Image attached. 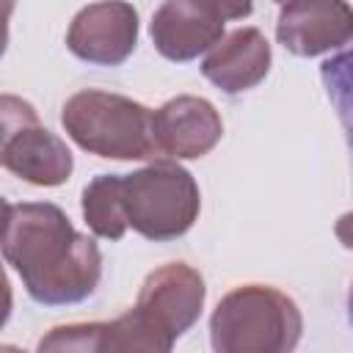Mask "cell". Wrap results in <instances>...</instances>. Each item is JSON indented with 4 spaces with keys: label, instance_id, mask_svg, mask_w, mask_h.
Masks as SVG:
<instances>
[{
    "label": "cell",
    "instance_id": "ba28073f",
    "mask_svg": "<svg viewBox=\"0 0 353 353\" xmlns=\"http://www.w3.org/2000/svg\"><path fill=\"white\" fill-rule=\"evenodd\" d=\"M350 36L353 11L347 0H290L276 22L279 44L298 58L342 50Z\"/></svg>",
    "mask_w": 353,
    "mask_h": 353
},
{
    "label": "cell",
    "instance_id": "9a60e30c",
    "mask_svg": "<svg viewBox=\"0 0 353 353\" xmlns=\"http://www.w3.org/2000/svg\"><path fill=\"white\" fill-rule=\"evenodd\" d=\"M11 309H14V295H11V284H8V276L0 265V331L6 328L8 317H11Z\"/></svg>",
    "mask_w": 353,
    "mask_h": 353
},
{
    "label": "cell",
    "instance_id": "5b68a950",
    "mask_svg": "<svg viewBox=\"0 0 353 353\" xmlns=\"http://www.w3.org/2000/svg\"><path fill=\"white\" fill-rule=\"evenodd\" d=\"M207 298L204 279L188 262H168L152 270L127 314L141 353H168L196 325Z\"/></svg>",
    "mask_w": 353,
    "mask_h": 353
},
{
    "label": "cell",
    "instance_id": "5bb4252c",
    "mask_svg": "<svg viewBox=\"0 0 353 353\" xmlns=\"http://www.w3.org/2000/svg\"><path fill=\"white\" fill-rule=\"evenodd\" d=\"M204 8H210L218 19H245L254 11V0H199Z\"/></svg>",
    "mask_w": 353,
    "mask_h": 353
},
{
    "label": "cell",
    "instance_id": "2e32d148",
    "mask_svg": "<svg viewBox=\"0 0 353 353\" xmlns=\"http://www.w3.org/2000/svg\"><path fill=\"white\" fill-rule=\"evenodd\" d=\"M14 6L17 0H0V58L6 55V47H8V19L14 14Z\"/></svg>",
    "mask_w": 353,
    "mask_h": 353
},
{
    "label": "cell",
    "instance_id": "52a82bcc",
    "mask_svg": "<svg viewBox=\"0 0 353 353\" xmlns=\"http://www.w3.org/2000/svg\"><path fill=\"white\" fill-rule=\"evenodd\" d=\"M223 121L204 97L182 94L152 110V141L160 160H196L218 146Z\"/></svg>",
    "mask_w": 353,
    "mask_h": 353
},
{
    "label": "cell",
    "instance_id": "4fadbf2b",
    "mask_svg": "<svg viewBox=\"0 0 353 353\" xmlns=\"http://www.w3.org/2000/svg\"><path fill=\"white\" fill-rule=\"evenodd\" d=\"M30 124H39L36 108L17 94H0V163H3L6 146L14 141V135Z\"/></svg>",
    "mask_w": 353,
    "mask_h": 353
},
{
    "label": "cell",
    "instance_id": "30bf717a",
    "mask_svg": "<svg viewBox=\"0 0 353 353\" xmlns=\"http://www.w3.org/2000/svg\"><path fill=\"white\" fill-rule=\"evenodd\" d=\"M270 44L259 28H237L221 36L201 61V74L223 94H243L270 72Z\"/></svg>",
    "mask_w": 353,
    "mask_h": 353
},
{
    "label": "cell",
    "instance_id": "8fae6325",
    "mask_svg": "<svg viewBox=\"0 0 353 353\" xmlns=\"http://www.w3.org/2000/svg\"><path fill=\"white\" fill-rule=\"evenodd\" d=\"M0 165L30 185L55 188L72 176L74 157L69 146L39 121L14 135V141L3 152Z\"/></svg>",
    "mask_w": 353,
    "mask_h": 353
},
{
    "label": "cell",
    "instance_id": "9c48e42d",
    "mask_svg": "<svg viewBox=\"0 0 353 353\" xmlns=\"http://www.w3.org/2000/svg\"><path fill=\"white\" fill-rule=\"evenodd\" d=\"M223 19H218L199 0H165L152 14V44L174 63H188L207 52L223 36Z\"/></svg>",
    "mask_w": 353,
    "mask_h": 353
},
{
    "label": "cell",
    "instance_id": "8992f818",
    "mask_svg": "<svg viewBox=\"0 0 353 353\" xmlns=\"http://www.w3.org/2000/svg\"><path fill=\"white\" fill-rule=\"evenodd\" d=\"M138 44V11L127 0H99L80 8L66 30L74 58L94 66L124 63Z\"/></svg>",
    "mask_w": 353,
    "mask_h": 353
},
{
    "label": "cell",
    "instance_id": "ac0fdd59",
    "mask_svg": "<svg viewBox=\"0 0 353 353\" xmlns=\"http://www.w3.org/2000/svg\"><path fill=\"white\" fill-rule=\"evenodd\" d=\"M273 3H279V6H284V3H290V0H273Z\"/></svg>",
    "mask_w": 353,
    "mask_h": 353
},
{
    "label": "cell",
    "instance_id": "e0dca14e",
    "mask_svg": "<svg viewBox=\"0 0 353 353\" xmlns=\"http://www.w3.org/2000/svg\"><path fill=\"white\" fill-rule=\"evenodd\" d=\"M8 212H11V204L0 196V237H3V229H6V221H8Z\"/></svg>",
    "mask_w": 353,
    "mask_h": 353
},
{
    "label": "cell",
    "instance_id": "7c38bea8",
    "mask_svg": "<svg viewBox=\"0 0 353 353\" xmlns=\"http://www.w3.org/2000/svg\"><path fill=\"white\" fill-rule=\"evenodd\" d=\"M83 218L85 226L102 240H121L127 221L119 199V174H99L83 188Z\"/></svg>",
    "mask_w": 353,
    "mask_h": 353
},
{
    "label": "cell",
    "instance_id": "277c9868",
    "mask_svg": "<svg viewBox=\"0 0 353 353\" xmlns=\"http://www.w3.org/2000/svg\"><path fill=\"white\" fill-rule=\"evenodd\" d=\"M119 199L127 229L154 243L182 237L201 210L199 185L176 160H154L141 171L119 174Z\"/></svg>",
    "mask_w": 353,
    "mask_h": 353
},
{
    "label": "cell",
    "instance_id": "3957f363",
    "mask_svg": "<svg viewBox=\"0 0 353 353\" xmlns=\"http://www.w3.org/2000/svg\"><path fill=\"white\" fill-rule=\"evenodd\" d=\"M66 135L88 154L108 160H149L154 154L152 110L124 94L85 88L61 108Z\"/></svg>",
    "mask_w": 353,
    "mask_h": 353
},
{
    "label": "cell",
    "instance_id": "6da1fadb",
    "mask_svg": "<svg viewBox=\"0 0 353 353\" xmlns=\"http://www.w3.org/2000/svg\"><path fill=\"white\" fill-rule=\"evenodd\" d=\"M0 251L19 273L25 292L41 306L80 303L102 279L99 245L50 201L11 204Z\"/></svg>",
    "mask_w": 353,
    "mask_h": 353
},
{
    "label": "cell",
    "instance_id": "7a4b0ae2",
    "mask_svg": "<svg viewBox=\"0 0 353 353\" xmlns=\"http://www.w3.org/2000/svg\"><path fill=\"white\" fill-rule=\"evenodd\" d=\"M298 303L268 284H243L226 292L210 317L215 353H290L301 342Z\"/></svg>",
    "mask_w": 353,
    "mask_h": 353
}]
</instances>
